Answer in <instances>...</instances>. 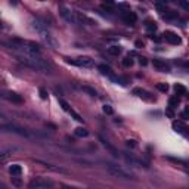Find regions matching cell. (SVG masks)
Listing matches in <instances>:
<instances>
[{
  "label": "cell",
  "instance_id": "obj_1",
  "mask_svg": "<svg viewBox=\"0 0 189 189\" xmlns=\"http://www.w3.org/2000/svg\"><path fill=\"white\" fill-rule=\"evenodd\" d=\"M18 62L24 64L25 67H30L37 71H43L47 73L49 71V64L43 59L42 56H27V55H18L16 56Z\"/></svg>",
  "mask_w": 189,
  "mask_h": 189
},
{
  "label": "cell",
  "instance_id": "obj_2",
  "mask_svg": "<svg viewBox=\"0 0 189 189\" xmlns=\"http://www.w3.org/2000/svg\"><path fill=\"white\" fill-rule=\"evenodd\" d=\"M31 27H33V28L38 33V36L42 37L43 40L47 43L49 46H52V47H58V43H56V40L52 37V34H50L49 30H47V25L44 24L43 21H40V19H34V21H33V24H31Z\"/></svg>",
  "mask_w": 189,
  "mask_h": 189
},
{
  "label": "cell",
  "instance_id": "obj_3",
  "mask_svg": "<svg viewBox=\"0 0 189 189\" xmlns=\"http://www.w3.org/2000/svg\"><path fill=\"white\" fill-rule=\"evenodd\" d=\"M53 186V182L44 177H36L30 182V189H49Z\"/></svg>",
  "mask_w": 189,
  "mask_h": 189
},
{
  "label": "cell",
  "instance_id": "obj_4",
  "mask_svg": "<svg viewBox=\"0 0 189 189\" xmlns=\"http://www.w3.org/2000/svg\"><path fill=\"white\" fill-rule=\"evenodd\" d=\"M105 167H106L112 174H115V176H118V177H123V179H133V174H130V173H127V171H124L121 167L112 164V163H106Z\"/></svg>",
  "mask_w": 189,
  "mask_h": 189
},
{
  "label": "cell",
  "instance_id": "obj_5",
  "mask_svg": "<svg viewBox=\"0 0 189 189\" xmlns=\"http://www.w3.org/2000/svg\"><path fill=\"white\" fill-rule=\"evenodd\" d=\"M59 15H61L65 21H68V22L77 24V16H75V12H73L71 9H68V7L64 6V5H59Z\"/></svg>",
  "mask_w": 189,
  "mask_h": 189
},
{
  "label": "cell",
  "instance_id": "obj_6",
  "mask_svg": "<svg viewBox=\"0 0 189 189\" xmlns=\"http://www.w3.org/2000/svg\"><path fill=\"white\" fill-rule=\"evenodd\" d=\"M68 64H73V65H77V67H93V59L89 58V56H81V58H77V59H67Z\"/></svg>",
  "mask_w": 189,
  "mask_h": 189
},
{
  "label": "cell",
  "instance_id": "obj_7",
  "mask_svg": "<svg viewBox=\"0 0 189 189\" xmlns=\"http://www.w3.org/2000/svg\"><path fill=\"white\" fill-rule=\"evenodd\" d=\"M2 128L3 130H6V132H13V133L19 134V136H25V137H28L30 133L22 127H18V126H15V124H2Z\"/></svg>",
  "mask_w": 189,
  "mask_h": 189
},
{
  "label": "cell",
  "instance_id": "obj_8",
  "mask_svg": "<svg viewBox=\"0 0 189 189\" xmlns=\"http://www.w3.org/2000/svg\"><path fill=\"white\" fill-rule=\"evenodd\" d=\"M173 128L179 134H182L185 137H189V127L183 121H173Z\"/></svg>",
  "mask_w": 189,
  "mask_h": 189
},
{
  "label": "cell",
  "instance_id": "obj_9",
  "mask_svg": "<svg viewBox=\"0 0 189 189\" xmlns=\"http://www.w3.org/2000/svg\"><path fill=\"white\" fill-rule=\"evenodd\" d=\"M120 16L121 19L128 25H134L136 24V21H137V16H136V13L132 12V11H126V12H121L120 13Z\"/></svg>",
  "mask_w": 189,
  "mask_h": 189
},
{
  "label": "cell",
  "instance_id": "obj_10",
  "mask_svg": "<svg viewBox=\"0 0 189 189\" xmlns=\"http://www.w3.org/2000/svg\"><path fill=\"white\" fill-rule=\"evenodd\" d=\"M163 38H164L167 43H170V44H180V37L177 36L176 33H173V31H165L164 34H163Z\"/></svg>",
  "mask_w": 189,
  "mask_h": 189
},
{
  "label": "cell",
  "instance_id": "obj_11",
  "mask_svg": "<svg viewBox=\"0 0 189 189\" xmlns=\"http://www.w3.org/2000/svg\"><path fill=\"white\" fill-rule=\"evenodd\" d=\"M75 16H77V22H79V24L90 25V27H93V25H96V24H98V22H96L95 19L89 18L87 15H84V13H81V12H75Z\"/></svg>",
  "mask_w": 189,
  "mask_h": 189
},
{
  "label": "cell",
  "instance_id": "obj_12",
  "mask_svg": "<svg viewBox=\"0 0 189 189\" xmlns=\"http://www.w3.org/2000/svg\"><path fill=\"white\" fill-rule=\"evenodd\" d=\"M133 93L134 95H137V96H140L142 99H145V101H149V102L155 101V98H154L152 95H151L149 92L143 90V89H133Z\"/></svg>",
  "mask_w": 189,
  "mask_h": 189
},
{
  "label": "cell",
  "instance_id": "obj_13",
  "mask_svg": "<svg viewBox=\"0 0 189 189\" xmlns=\"http://www.w3.org/2000/svg\"><path fill=\"white\" fill-rule=\"evenodd\" d=\"M152 65L157 68L158 71H163V73H169V71H170V67H169L164 61H161V59H154Z\"/></svg>",
  "mask_w": 189,
  "mask_h": 189
},
{
  "label": "cell",
  "instance_id": "obj_14",
  "mask_svg": "<svg viewBox=\"0 0 189 189\" xmlns=\"http://www.w3.org/2000/svg\"><path fill=\"white\" fill-rule=\"evenodd\" d=\"M99 140L102 142V145H104V146L106 148V149H108V151H110V152L112 154L114 157H115V158H118V157H120V154H118V151H117L115 148L112 146V145H111V143H110V142H108V140H106V139H104L102 136H99Z\"/></svg>",
  "mask_w": 189,
  "mask_h": 189
},
{
  "label": "cell",
  "instance_id": "obj_15",
  "mask_svg": "<svg viewBox=\"0 0 189 189\" xmlns=\"http://www.w3.org/2000/svg\"><path fill=\"white\" fill-rule=\"evenodd\" d=\"M5 98L9 99V101L13 102V104H22V102H24V99L21 98L18 93H15V92H7L6 95H5Z\"/></svg>",
  "mask_w": 189,
  "mask_h": 189
},
{
  "label": "cell",
  "instance_id": "obj_16",
  "mask_svg": "<svg viewBox=\"0 0 189 189\" xmlns=\"http://www.w3.org/2000/svg\"><path fill=\"white\" fill-rule=\"evenodd\" d=\"M98 70L101 71V74H104V75H108L110 79L114 77V73H112V70H111L110 65H105V64H101L98 67Z\"/></svg>",
  "mask_w": 189,
  "mask_h": 189
},
{
  "label": "cell",
  "instance_id": "obj_17",
  "mask_svg": "<svg viewBox=\"0 0 189 189\" xmlns=\"http://www.w3.org/2000/svg\"><path fill=\"white\" fill-rule=\"evenodd\" d=\"M9 173H11L12 176H19V174L22 173V167L19 164H12L9 167Z\"/></svg>",
  "mask_w": 189,
  "mask_h": 189
},
{
  "label": "cell",
  "instance_id": "obj_18",
  "mask_svg": "<svg viewBox=\"0 0 189 189\" xmlns=\"http://www.w3.org/2000/svg\"><path fill=\"white\" fill-rule=\"evenodd\" d=\"M108 53L112 55V56H118L120 53H121V47H120V46H117V44L110 46V47H108Z\"/></svg>",
  "mask_w": 189,
  "mask_h": 189
},
{
  "label": "cell",
  "instance_id": "obj_19",
  "mask_svg": "<svg viewBox=\"0 0 189 189\" xmlns=\"http://www.w3.org/2000/svg\"><path fill=\"white\" fill-rule=\"evenodd\" d=\"M74 134H75L77 137H86V136H89V132L83 127H77L74 130Z\"/></svg>",
  "mask_w": 189,
  "mask_h": 189
},
{
  "label": "cell",
  "instance_id": "obj_20",
  "mask_svg": "<svg viewBox=\"0 0 189 189\" xmlns=\"http://www.w3.org/2000/svg\"><path fill=\"white\" fill-rule=\"evenodd\" d=\"M165 158L169 160V161H173V163H176V164L185 165V167H188V165H189V163H188V161H185V160H180V158H174V157H165Z\"/></svg>",
  "mask_w": 189,
  "mask_h": 189
},
{
  "label": "cell",
  "instance_id": "obj_21",
  "mask_svg": "<svg viewBox=\"0 0 189 189\" xmlns=\"http://www.w3.org/2000/svg\"><path fill=\"white\" fill-rule=\"evenodd\" d=\"M174 92H176L177 95H186V87L182 84H179V83H176V84H174Z\"/></svg>",
  "mask_w": 189,
  "mask_h": 189
},
{
  "label": "cell",
  "instance_id": "obj_22",
  "mask_svg": "<svg viewBox=\"0 0 189 189\" xmlns=\"http://www.w3.org/2000/svg\"><path fill=\"white\" fill-rule=\"evenodd\" d=\"M59 105H61V108L64 111H65V112H68V114H70V112H71V106H70V104H68L67 101H64V99H59Z\"/></svg>",
  "mask_w": 189,
  "mask_h": 189
},
{
  "label": "cell",
  "instance_id": "obj_23",
  "mask_svg": "<svg viewBox=\"0 0 189 189\" xmlns=\"http://www.w3.org/2000/svg\"><path fill=\"white\" fill-rule=\"evenodd\" d=\"M179 102H180L179 96H171V98L169 99V106H170V108H176L177 105H179Z\"/></svg>",
  "mask_w": 189,
  "mask_h": 189
},
{
  "label": "cell",
  "instance_id": "obj_24",
  "mask_svg": "<svg viewBox=\"0 0 189 189\" xmlns=\"http://www.w3.org/2000/svg\"><path fill=\"white\" fill-rule=\"evenodd\" d=\"M163 18H165V19H176L177 18V12H174V11H167V12L163 13Z\"/></svg>",
  "mask_w": 189,
  "mask_h": 189
},
{
  "label": "cell",
  "instance_id": "obj_25",
  "mask_svg": "<svg viewBox=\"0 0 189 189\" xmlns=\"http://www.w3.org/2000/svg\"><path fill=\"white\" fill-rule=\"evenodd\" d=\"M81 90L86 92V93H89L90 96H96V95H98L96 90H95V89H92V87H89V86H83V87H81Z\"/></svg>",
  "mask_w": 189,
  "mask_h": 189
},
{
  "label": "cell",
  "instance_id": "obj_26",
  "mask_svg": "<svg viewBox=\"0 0 189 189\" xmlns=\"http://www.w3.org/2000/svg\"><path fill=\"white\" fill-rule=\"evenodd\" d=\"M145 27H146V30L149 31V33H152V31L157 30V24H155L154 21H146V25H145Z\"/></svg>",
  "mask_w": 189,
  "mask_h": 189
},
{
  "label": "cell",
  "instance_id": "obj_27",
  "mask_svg": "<svg viewBox=\"0 0 189 189\" xmlns=\"http://www.w3.org/2000/svg\"><path fill=\"white\" fill-rule=\"evenodd\" d=\"M157 89H158L160 92H163V93H167L169 84H167V83H158V84H157Z\"/></svg>",
  "mask_w": 189,
  "mask_h": 189
},
{
  "label": "cell",
  "instance_id": "obj_28",
  "mask_svg": "<svg viewBox=\"0 0 189 189\" xmlns=\"http://www.w3.org/2000/svg\"><path fill=\"white\" fill-rule=\"evenodd\" d=\"M123 65H124V67H132V65H133V59H132V56H126V58H124V59H123Z\"/></svg>",
  "mask_w": 189,
  "mask_h": 189
},
{
  "label": "cell",
  "instance_id": "obj_29",
  "mask_svg": "<svg viewBox=\"0 0 189 189\" xmlns=\"http://www.w3.org/2000/svg\"><path fill=\"white\" fill-rule=\"evenodd\" d=\"M70 114H71V117H73L74 120H77V121H79V123H83V118H81V117H80L79 114H77V112H75V111H74V110L71 111Z\"/></svg>",
  "mask_w": 189,
  "mask_h": 189
},
{
  "label": "cell",
  "instance_id": "obj_30",
  "mask_svg": "<svg viewBox=\"0 0 189 189\" xmlns=\"http://www.w3.org/2000/svg\"><path fill=\"white\" fill-rule=\"evenodd\" d=\"M38 93H40V98L42 99H47V92H46L44 87H40V89H38Z\"/></svg>",
  "mask_w": 189,
  "mask_h": 189
},
{
  "label": "cell",
  "instance_id": "obj_31",
  "mask_svg": "<svg viewBox=\"0 0 189 189\" xmlns=\"http://www.w3.org/2000/svg\"><path fill=\"white\" fill-rule=\"evenodd\" d=\"M104 112H105V114H108V115H112V112H114V110L111 108L110 105H104Z\"/></svg>",
  "mask_w": 189,
  "mask_h": 189
},
{
  "label": "cell",
  "instance_id": "obj_32",
  "mask_svg": "<svg viewBox=\"0 0 189 189\" xmlns=\"http://www.w3.org/2000/svg\"><path fill=\"white\" fill-rule=\"evenodd\" d=\"M179 5H180L185 11H189V2H186V0H180V2H179Z\"/></svg>",
  "mask_w": 189,
  "mask_h": 189
},
{
  "label": "cell",
  "instance_id": "obj_33",
  "mask_svg": "<svg viewBox=\"0 0 189 189\" xmlns=\"http://www.w3.org/2000/svg\"><path fill=\"white\" fill-rule=\"evenodd\" d=\"M180 117H182V118H189V106H186V108H185V111L180 114Z\"/></svg>",
  "mask_w": 189,
  "mask_h": 189
},
{
  "label": "cell",
  "instance_id": "obj_34",
  "mask_svg": "<svg viewBox=\"0 0 189 189\" xmlns=\"http://www.w3.org/2000/svg\"><path fill=\"white\" fill-rule=\"evenodd\" d=\"M126 143H127V146H128V148H136V145H137V143H136V142H134L133 139H128L127 142H126Z\"/></svg>",
  "mask_w": 189,
  "mask_h": 189
},
{
  "label": "cell",
  "instance_id": "obj_35",
  "mask_svg": "<svg viewBox=\"0 0 189 189\" xmlns=\"http://www.w3.org/2000/svg\"><path fill=\"white\" fill-rule=\"evenodd\" d=\"M176 65H180V67H185V68H189V62H182V61H174Z\"/></svg>",
  "mask_w": 189,
  "mask_h": 189
},
{
  "label": "cell",
  "instance_id": "obj_36",
  "mask_svg": "<svg viewBox=\"0 0 189 189\" xmlns=\"http://www.w3.org/2000/svg\"><path fill=\"white\" fill-rule=\"evenodd\" d=\"M139 64L142 65V67H145L148 64V61H146V58H139Z\"/></svg>",
  "mask_w": 189,
  "mask_h": 189
},
{
  "label": "cell",
  "instance_id": "obj_37",
  "mask_svg": "<svg viewBox=\"0 0 189 189\" xmlns=\"http://www.w3.org/2000/svg\"><path fill=\"white\" fill-rule=\"evenodd\" d=\"M12 183L15 186H21V182H19V179H16V177H12Z\"/></svg>",
  "mask_w": 189,
  "mask_h": 189
},
{
  "label": "cell",
  "instance_id": "obj_38",
  "mask_svg": "<svg viewBox=\"0 0 189 189\" xmlns=\"http://www.w3.org/2000/svg\"><path fill=\"white\" fill-rule=\"evenodd\" d=\"M165 114H167V115L170 117V118H174V114H173V111H171V108H170V110H167V111H165Z\"/></svg>",
  "mask_w": 189,
  "mask_h": 189
},
{
  "label": "cell",
  "instance_id": "obj_39",
  "mask_svg": "<svg viewBox=\"0 0 189 189\" xmlns=\"http://www.w3.org/2000/svg\"><path fill=\"white\" fill-rule=\"evenodd\" d=\"M149 37H151V40H154V42H157V43H160L161 40H163L161 37H154V36H149Z\"/></svg>",
  "mask_w": 189,
  "mask_h": 189
},
{
  "label": "cell",
  "instance_id": "obj_40",
  "mask_svg": "<svg viewBox=\"0 0 189 189\" xmlns=\"http://www.w3.org/2000/svg\"><path fill=\"white\" fill-rule=\"evenodd\" d=\"M136 46H137V47H143V43L137 40V42H136Z\"/></svg>",
  "mask_w": 189,
  "mask_h": 189
},
{
  "label": "cell",
  "instance_id": "obj_41",
  "mask_svg": "<svg viewBox=\"0 0 189 189\" xmlns=\"http://www.w3.org/2000/svg\"><path fill=\"white\" fill-rule=\"evenodd\" d=\"M186 96H188V99H189V93H186Z\"/></svg>",
  "mask_w": 189,
  "mask_h": 189
},
{
  "label": "cell",
  "instance_id": "obj_42",
  "mask_svg": "<svg viewBox=\"0 0 189 189\" xmlns=\"http://www.w3.org/2000/svg\"><path fill=\"white\" fill-rule=\"evenodd\" d=\"M68 189H71V188H68Z\"/></svg>",
  "mask_w": 189,
  "mask_h": 189
}]
</instances>
